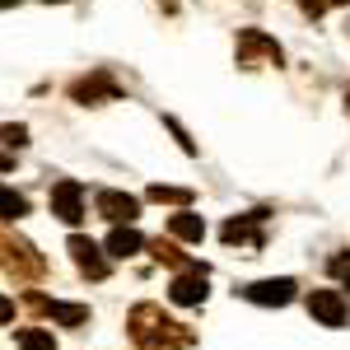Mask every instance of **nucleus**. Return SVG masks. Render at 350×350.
Masks as SVG:
<instances>
[{
  "instance_id": "a211bd4d",
  "label": "nucleus",
  "mask_w": 350,
  "mask_h": 350,
  "mask_svg": "<svg viewBox=\"0 0 350 350\" xmlns=\"http://www.w3.org/2000/svg\"><path fill=\"white\" fill-rule=\"evenodd\" d=\"M0 145H5V150H24L28 145V126L24 122H5V126H0Z\"/></svg>"
},
{
  "instance_id": "7ed1b4c3",
  "label": "nucleus",
  "mask_w": 350,
  "mask_h": 350,
  "mask_svg": "<svg viewBox=\"0 0 350 350\" xmlns=\"http://www.w3.org/2000/svg\"><path fill=\"white\" fill-rule=\"evenodd\" d=\"M0 267L10 271L14 280H38V275L47 271V262H42V252H38L33 243H24V239H10V234H0Z\"/></svg>"
},
{
  "instance_id": "9d476101",
  "label": "nucleus",
  "mask_w": 350,
  "mask_h": 350,
  "mask_svg": "<svg viewBox=\"0 0 350 350\" xmlns=\"http://www.w3.org/2000/svg\"><path fill=\"white\" fill-rule=\"evenodd\" d=\"M308 313L323 327H346V318H350L346 299L336 295V290H313V295H308Z\"/></svg>"
},
{
  "instance_id": "39448f33",
  "label": "nucleus",
  "mask_w": 350,
  "mask_h": 350,
  "mask_svg": "<svg viewBox=\"0 0 350 350\" xmlns=\"http://www.w3.org/2000/svg\"><path fill=\"white\" fill-rule=\"evenodd\" d=\"M262 219H267V211H252V215H234V219H224L219 239L229 243V247H267V234L257 229Z\"/></svg>"
},
{
  "instance_id": "393cba45",
  "label": "nucleus",
  "mask_w": 350,
  "mask_h": 350,
  "mask_svg": "<svg viewBox=\"0 0 350 350\" xmlns=\"http://www.w3.org/2000/svg\"><path fill=\"white\" fill-rule=\"evenodd\" d=\"M42 5H66V0H42Z\"/></svg>"
},
{
  "instance_id": "6ab92c4d",
  "label": "nucleus",
  "mask_w": 350,
  "mask_h": 350,
  "mask_svg": "<svg viewBox=\"0 0 350 350\" xmlns=\"http://www.w3.org/2000/svg\"><path fill=\"white\" fill-rule=\"evenodd\" d=\"M332 5H350V0H299V10H304V19H323Z\"/></svg>"
},
{
  "instance_id": "4468645a",
  "label": "nucleus",
  "mask_w": 350,
  "mask_h": 350,
  "mask_svg": "<svg viewBox=\"0 0 350 350\" xmlns=\"http://www.w3.org/2000/svg\"><path fill=\"white\" fill-rule=\"evenodd\" d=\"M140 247H145V239L135 234L131 224H117V229L108 234V252H112V257H135Z\"/></svg>"
},
{
  "instance_id": "2eb2a0df",
  "label": "nucleus",
  "mask_w": 350,
  "mask_h": 350,
  "mask_svg": "<svg viewBox=\"0 0 350 350\" xmlns=\"http://www.w3.org/2000/svg\"><path fill=\"white\" fill-rule=\"evenodd\" d=\"M145 196H150V201H159V206H163V201H168V206H183V211L196 201V191H191V187H168V183H154Z\"/></svg>"
},
{
  "instance_id": "0eeeda50",
  "label": "nucleus",
  "mask_w": 350,
  "mask_h": 350,
  "mask_svg": "<svg viewBox=\"0 0 350 350\" xmlns=\"http://www.w3.org/2000/svg\"><path fill=\"white\" fill-rule=\"evenodd\" d=\"M52 215L61 219V224H80L84 219V187L75 183V178L52 183Z\"/></svg>"
},
{
  "instance_id": "a878e982",
  "label": "nucleus",
  "mask_w": 350,
  "mask_h": 350,
  "mask_svg": "<svg viewBox=\"0 0 350 350\" xmlns=\"http://www.w3.org/2000/svg\"><path fill=\"white\" fill-rule=\"evenodd\" d=\"M346 103H350V89H346Z\"/></svg>"
},
{
  "instance_id": "6e6552de",
  "label": "nucleus",
  "mask_w": 350,
  "mask_h": 350,
  "mask_svg": "<svg viewBox=\"0 0 350 350\" xmlns=\"http://www.w3.org/2000/svg\"><path fill=\"white\" fill-rule=\"evenodd\" d=\"M66 252L75 257V267H80L89 280H103V275H108V257H103V247H98L94 239H84V234H70V239H66Z\"/></svg>"
},
{
  "instance_id": "dca6fc26",
  "label": "nucleus",
  "mask_w": 350,
  "mask_h": 350,
  "mask_svg": "<svg viewBox=\"0 0 350 350\" xmlns=\"http://www.w3.org/2000/svg\"><path fill=\"white\" fill-rule=\"evenodd\" d=\"M14 346L19 350H56V336L42 332V327H24V332L14 336Z\"/></svg>"
},
{
  "instance_id": "1a4fd4ad",
  "label": "nucleus",
  "mask_w": 350,
  "mask_h": 350,
  "mask_svg": "<svg viewBox=\"0 0 350 350\" xmlns=\"http://www.w3.org/2000/svg\"><path fill=\"white\" fill-rule=\"evenodd\" d=\"M94 206H98V215L112 219V224H131V219L140 215V201H135L131 191H112V187L98 191V196H94Z\"/></svg>"
},
{
  "instance_id": "f257e3e1",
  "label": "nucleus",
  "mask_w": 350,
  "mask_h": 350,
  "mask_svg": "<svg viewBox=\"0 0 350 350\" xmlns=\"http://www.w3.org/2000/svg\"><path fill=\"white\" fill-rule=\"evenodd\" d=\"M126 327H131V341L140 350H183L191 341V332L183 323H173L159 304H135Z\"/></svg>"
},
{
  "instance_id": "4be33fe9",
  "label": "nucleus",
  "mask_w": 350,
  "mask_h": 350,
  "mask_svg": "<svg viewBox=\"0 0 350 350\" xmlns=\"http://www.w3.org/2000/svg\"><path fill=\"white\" fill-rule=\"evenodd\" d=\"M0 323H14V299L0 295Z\"/></svg>"
},
{
  "instance_id": "5701e85b",
  "label": "nucleus",
  "mask_w": 350,
  "mask_h": 350,
  "mask_svg": "<svg viewBox=\"0 0 350 350\" xmlns=\"http://www.w3.org/2000/svg\"><path fill=\"white\" fill-rule=\"evenodd\" d=\"M14 168V154H0V173H10Z\"/></svg>"
},
{
  "instance_id": "ddd939ff",
  "label": "nucleus",
  "mask_w": 350,
  "mask_h": 350,
  "mask_svg": "<svg viewBox=\"0 0 350 350\" xmlns=\"http://www.w3.org/2000/svg\"><path fill=\"white\" fill-rule=\"evenodd\" d=\"M168 234L183 239V243H201V239H206V219L191 215V211H178V215L168 219Z\"/></svg>"
},
{
  "instance_id": "20e7f679",
  "label": "nucleus",
  "mask_w": 350,
  "mask_h": 350,
  "mask_svg": "<svg viewBox=\"0 0 350 350\" xmlns=\"http://www.w3.org/2000/svg\"><path fill=\"white\" fill-rule=\"evenodd\" d=\"M70 98L84 103V108H94V103H117V98H122V84L112 80L108 70H94V75L70 80Z\"/></svg>"
},
{
  "instance_id": "412c9836",
  "label": "nucleus",
  "mask_w": 350,
  "mask_h": 350,
  "mask_svg": "<svg viewBox=\"0 0 350 350\" xmlns=\"http://www.w3.org/2000/svg\"><path fill=\"white\" fill-rule=\"evenodd\" d=\"M327 271H332V275H346V280H350V252H336V257L327 262Z\"/></svg>"
},
{
  "instance_id": "b1692460",
  "label": "nucleus",
  "mask_w": 350,
  "mask_h": 350,
  "mask_svg": "<svg viewBox=\"0 0 350 350\" xmlns=\"http://www.w3.org/2000/svg\"><path fill=\"white\" fill-rule=\"evenodd\" d=\"M10 5H19V0H0V10H10Z\"/></svg>"
},
{
  "instance_id": "aec40b11",
  "label": "nucleus",
  "mask_w": 350,
  "mask_h": 350,
  "mask_svg": "<svg viewBox=\"0 0 350 350\" xmlns=\"http://www.w3.org/2000/svg\"><path fill=\"white\" fill-rule=\"evenodd\" d=\"M163 126H168V131L178 135V145H183V154H196V140H191V135L183 131V122H178V117H163Z\"/></svg>"
},
{
  "instance_id": "bb28decb",
  "label": "nucleus",
  "mask_w": 350,
  "mask_h": 350,
  "mask_svg": "<svg viewBox=\"0 0 350 350\" xmlns=\"http://www.w3.org/2000/svg\"><path fill=\"white\" fill-rule=\"evenodd\" d=\"M346 290H350V285H346Z\"/></svg>"
},
{
  "instance_id": "f3484780",
  "label": "nucleus",
  "mask_w": 350,
  "mask_h": 350,
  "mask_svg": "<svg viewBox=\"0 0 350 350\" xmlns=\"http://www.w3.org/2000/svg\"><path fill=\"white\" fill-rule=\"evenodd\" d=\"M28 215V196H19L14 187H0V219H24Z\"/></svg>"
},
{
  "instance_id": "9b49d317",
  "label": "nucleus",
  "mask_w": 350,
  "mask_h": 350,
  "mask_svg": "<svg viewBox=\"0 0 350 350\" xmlns=\"http://www.w3.org/2000/svg\"><path fill=\"white\" fill-rule=\"evenodd\" d=\"M206 271H183L173 285H168V299L173 304H183V308H196V304H206Z\"/></svg>"
},
{
  "instance_id": "f8f14e48",
  "label": "nucleus",
  "mask_w": 350,
  "mask_h": 350,
  "mask_svg": "<svg viewBox=\"0 0 350 350\" xmlns=\"http://www.w3.org/2000/svg\"><path fill=\"white\" fill-rule=\"evenodd\" d=\"M52 323L61 327H84L89 323V304H66V299H47V308H42Z\"/></svg>"
},
{
  "instance_id": "f03ea898",
  "label": "nucleus",
  "mask_w": 350,
  "mask_h": 350,
  "mask_svg": "<svg viewBox=\"0 0 350 350\" xmlns=\"http://www.w3.org/2000/svg\"><path fill=\"white\" fill-rule=\"evenodd\" d=\"M234 61H239L243 70H252L257 61H267V66H285V47L271 38V33H262V28H243L239 33V47H234Z\"/></svg>"
},
{
  "instance_id": "423d86ee",
  "label": "nucleus",
  "mask_w": 350,
  "mask_h": 350,
  "mask_svg": "<svg viewBox=\"0 0 350 350\" xmlns=\"http://www.w3.org/2000/svg\"><path fill=\"white\" fill-rule=\"evenodd\" d=\"M295 280L290 275H275V280H252V285H243L239 295L247 299V304H267V308H285L290 299H295Z\"/></svg>"
}]
</instances>
